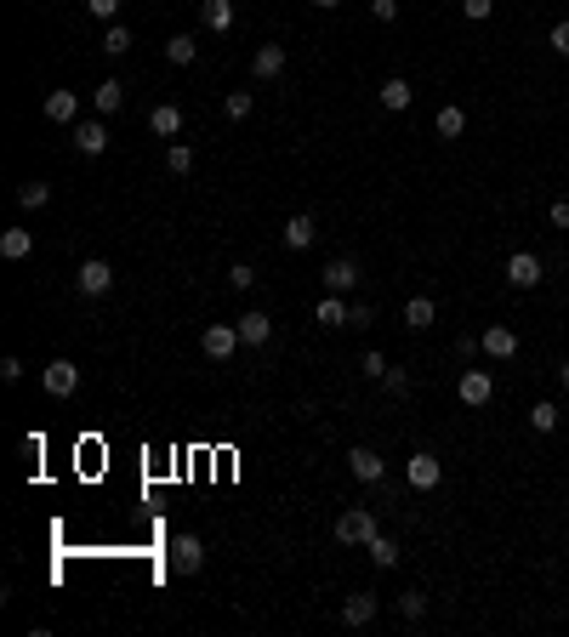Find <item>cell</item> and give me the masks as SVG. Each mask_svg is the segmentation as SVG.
Returning a JSON list of instances; mask_svg holds the SVG:
<instances>
[{
	"mask_svg": "<svg viewBox=\"0 0 569 637\" xmlns=\"http://www.w3.org/2000/svg\"><path fill=\"white\" fill-rule=\"evenodd\" d=\"M376 535H382V529H376V518L365 513V506H353V513L336 518V541H342V546H370Z\"/></svg>",
	"mask_w": 569,
	"mask_h": 637,
	"instance_id": "6da1fadb",
	"label": "cell"
},
{
	"mask_svg": "<svg viewBox=\"0 0 569 637\" xmlns=\"http://www.w3.org/2000/svg\"><path fill=\"white\" fill-rule=\"evenodd\" d=\"M546 279V262L535 257V250H513V257H507V285L513 290H535Z\"/></svg>",
	"mask_w": 569,
	"mask_h": 637,
	"instance_id": "7a4b0ae2",
	"label": "cell"
},
{
	"mask_svg": "<svg viewBox=\"0 0 569 637\" xmlns=\"http://www.w3.org/2000/svg\"><path fill=\"white\" fill-rule=\"evenodd\" d=\"M74 290L80 296H109L114 290V268L103 262V257H86V262H80V273H74Z\"/></svg>",
	"mask_w": 569,
	"mask_h": 637,
	"instance_id": "3957f363",
	"label": "cell"
},
{
	"mask_svg": "<svg viewBox=\"0 0 569 637\" xmlns=\"http://www.w3.org/2000/svg\"><path fill=\"white\" fill-rule=\"evenodd\" d=\"M456 398H461V405H473V410H478V405H490V398H495V376H490V370H478V365H473V370H461Z\"/></svg>",
	"mask_w": 569,
	"mask_h": 637,
	"instance_id": "277c9868",
	"label": "cell"
},
{
	"mask_svg": "<svg viewBox=\"0 0 569 637\" xmlns=\"http://www.w3.org/2000/svg\"><path fill=\"white\" fill-rule=\"evenodd\" d=\"M405 478H410V490H438V478H445V461H438L433 450H416L405 461Z\"/></svg>",
	"mask_w": 569,
	"mask_h": 637,
	"instance_id": "5b68a950",
	"label": "cell"
},
{
	"mask_svg": "<svg viewBox=\"0 0 569 637\" xmlns=\"http://www.w3.org/2000/svg\"><path fill=\"white\" fill-rule=\"evenodd\" d=\"M40 387H46L52 398H69L80 387V365H74V358H52V365L40 370Z\"/></svg>",
	"mask_w": 569,
	"mask_h": 637,
	"instance_id": "8992f818",
	"label": "cell"
},
{
	"mask_svg": "<svg viewBox=\"0 0 569 637\" xmlns=\"http://www.w3.org/2000/svg\"><path fill=\"white\" fill-rule=\"evenodd\" d=\"M172 569H177V575H200V569H205L200 535H188V529H182V535H172Z\"/></svg>",
	"mask_w": 569,
	"mask_h": 637,
	"instance_id": "52a82bcc",
	"label": "cell"
},
{
	"mask_svg": "<svg viewBox=\"0 0 569 637\" xmlns=\"http://www.w3.org/2000/svg\"><path fill=\"white\" fill-rule=\"evenodd\" d=\"M200 348H205V358H217V365H222V358H234L245 342H240V325H211L205 336H200Z\"/></svg>",
	"mask_w": 569,
	"mask_h": 637,
	"instance_id": "ba28073f",
	"label": "cell"
},
{
	"mask_svg": "<svg viewBox=\"0 0 569 637\" xmlns=\"http://www.w3.org/2000/svg\"><path fill=\"white\" fill-rule=\"evenodd\" d=\"M348 473L359 478V484H382L388 478V461L376 456V450H365V444H353V450H348Z\"/></svg>",
	"mask_w": 569,
	"mask_h": 637,
	"instance_id": "9c48e42d",
	"label": "cell"
},
{
	"mask_svg": "<svg viewBox=\"0 0 569 637\" xmlns=\"http://www.w3.org/2000/svg\"><path fill=\"white\" fill-rule=\"evenodd\" d=\"M325 290H336V296H348V290H359V262L353 257H336V262H325Z\"/></svg>",
	"mask_w": 569,
	"mask_h": 637,
	"instance_id": "30bf717a",
	"label": "cell"
},
{
	"mask_svg": "<svg viewBox=\"0 0 569 637\" xmlns=\"http://www.w3.org/2000/svg\"><path fill=\"white\" fill-rule=\"evenodd\" d=\"M478 348H484V358H513L518 353V330L513 325H490L478 336Z\"/></svg>",
	"mask_w": 569,
	"mask_h": 637,
	"instance_id": "8fae6325",
	"label": "cell"
},
{
	"mask_svg": "<svg viewBox=\"0 0 569 637\" xmlns=\"http://www.w3.org/2000/svg\"><path fill=\"white\" fill-rule=\"evenodd\" d=\"M250 74H257V80H280L285 74V46H273V40L257 46V52H250Z\"/></svg>",
	"mask_w": 569,
	"mask_h": 637,
	"instance_id": "7c38bea8",
	"label": "cell"
},
{
	"mask_svg": "<svg viewBox=\"0 0 569 637\" xmlns=\"http://www.w3.org/2000/svg\"><path fill=\"white\" fill-rule=\"evenodd\" d=\"M348 308H353V302H348V296H336V290H325V296H319V308H313V318H319V325H325V330H342V325H348Z\"/></svg>",
	"mask_w": 569,
	"mask_h": 637,
	"instance_id": "4fadbf2b",
	"label": "cell"
},
{
	"mask_svg": "<svg viewBox=\"0 0 569 637\" xmlns=\"http://www.w3.org/2000/svg\"><path fill=\"white\" fill-rule=\"evenodd\" d=\"M74 148H80V154H103V148H109V125H103V120H80L74 125Z\"/></svg>",
	"mask_w": 569,
	"mask_h": 637,
	"instance_id": "5bb4252c",
	"label": "cell"
},
{
	"mask_svg": "<svg viewBox=\"0 0 569 637\" xmlns=\"http://www.w3.org/2000/svg\"><path fill=\"white\" fill-rule=\"evenodd\" d=\"M268 336H273V318H268L262 308L240 318V342H245V348H268Z\"/></svg>",
	"mask_w": 569,
	"mask_h": 637,
	"instance_id": "9a60e30c",
	"label": "cell"
},
{
	"mask_svg": "<svg viewBox=\"0 0 569 637\" xmlns=\"http://www.w3.org/2000/svg\"><path fill=\"white\" fill-rule=\"evenodd\" d=\"M200 24L228 34V29H234V0H200Z\"/></svg>",
	"mask_w": 569,
	"mask_h": 637,
	"instance_id": "2e32d148",
	"label": "cell"
},
{
	"mask_svg": "<svg viewBox=\"0 0 569 637\" xmlns=\"http://www.w3.org/2000/svg\"><path fill=\"white\" fill-rule=\"evenodd\" d=\"M149 132L154 137H177L182 132V109H177V103H154V109H149Z\"/></svg>",
	"mask_w": 569,
	"mask_h": 637,
	"instance_id": "e0dca14e",
	"label": "cell"
},
{
	"mask_svg": "<svg viewBox=\"0 0 569 637\" xmlns=\"http://www.w3.org/2000/svg\"><path fill=\"white\" fill-rule=\"evenodd\" d=\"M376 621V592H353L342 603V626H370Z\"/></svg>",
	"mask_w": 569,
	"mask_h": 637,
	"instance_id": "ac0fdd59",
	"label": "cell"
},
{
	"mask_svg": "<svg viewBox=\"0 0 569 637\" xmlns=\"http://www.w3.org/2000/svg\"><path fill=\"white\" fill-rule=\"evenodd\" d=\"M280 240H285V250H308L313 240H319V228H313V217H290L280 228Z\"/></svg>",
	"mask_w": 569,
	"mask_h": 637,
	"instance_id": "d6986e66",
	"label": "cell"
},
{
	"mask_svg": "<svg viewBox=\"0 0 569 637\" xmlns=\"http://www.w3.org/2000/svg\"><path fill=\"white\" fill-rule=\"evenodd\" d=\"M416 103V92H410V80L405 74H393V80H382V109H393V114H405Z\"/></svg>",
	"mask_w": 569,
	"mask_h": 637,
	"instance_id": "ffe728a7",
	"label": "cell"
},
{
	"mask_svg": "<svg viewBox=\"0 0 569 637\" xmlns=\"http://www.w3.org/2000/svg\"><path fill=\"white\" fill-rule=\"evenodd\" d=\"M29 250H34V233L29 228H6V233H0V257H6V262H24Z\"/></svg>",
	"mask_w": 569,
	"mask_h": 637,
	"instance_id": "44dd1931",
	"label": "cell"
},
{
	"mask_svg": "<svg viewBox=\"0 0 569 637\" xmlns=\"http://www.w3.org/2000/svg\"><path fill=\"white\" fill-rule=\"evenodd\" d=\"M74 114H80V97L74 92H46V120L52 125H69Z\"/></svg>",
	"mask_w": 569,
	"mask_h": 637,
	"instance_id": "7402d4cb",
	"label": "cell"
},
{
	"mask_svg": "<svg viewBox=\"0 0 569 637\" xmlns=\"http://www.w3.org/2000/svg\"><path fill=\"white\" fill-rule=\"evenodd\" d=\"M433 132L445 137V142H456L461 132H467V109H456V103H445V109H438V120H433Z\"/></svg>",
	"mask_w": 569,
	"mask_h": 637,
	"instance_id": "603a6c76",
	"label": "cell"
},
{
	"mask_svg": "<svg viewBox=\"0 0 569 637\" xmlns=\"http://www.w3.org/2000/svg\"><path fill=\"white\" fill-rule=\"evenodd\" d=\"M433 318H438V308H433V296H410V302H405V325H410V330H427V325H433Z\"/></svg>",
	"mask_w": 569,
	"mask_h": 637,
	"instance_id": "cb8c5ba5",
	"label": "cell"
},
{
	"mask_svg": "<svg viewBox=\"0 0 569 637\" xmlns=\"http://www.w3.org/2000/svg\"><path fill=\"white\" fill-rule=\"evenodd\" d=\"M92 103H97V114H120V103H125V86H120V80H103V86L92 92Z\"/></svg>",
	"mask_w": 569,
	"mask_h": 637,
	"instance_id": "d4e9b609",
	"label": "cell"
},
{
	"mask_svg": "<svg viewBox=\"0 0 569 637\" xmlns=\"http://www.w3.org/2000/svg\"><path fill=\"white\" fill-rule=\"evenodd\" d=\"M194 34H172V40H165V63H177V69H188V63H194Z\"/></svg>",
	"mask_w": 569,
	"mask_h": 637,
	"instance_id": "484cf974",
	"label": "cell"
},
{
	"mask_svg": "<svg viewBox=\"0 0 569 637\" xmlns=\"http://www.w3.org/2000/svg\"><path fill=\"white\" fill-rule=\"evenodd\" d=\"M530 427H535V433H558V405H553V398H535Z\"/></svg>",
	"mask_w": 569,
	"mask_h": 637,
	"instance_id": "4316f807",
	"label": "cell"
},
{
	"mask_svg": "<svg viewBox=\"0 0 569 637\" xmlns=\"http://www.w3.org/2000/svg\"><path fill=\"white\" fill-rule=\"evenodd\" d=\"M165 172H172V177H188V172H194V148L172 142V148H165Z\"/></svg>",
	"mask_w": 569,
	"mask_h": 637,
	"instance_id": "83f0119b",
	"label": "cell"
},
{
	"mask_svg": "<svg viewBox=\"0 0 569 637\" xmlns=\"http://www.w3.org/2000/svg\"><path fill=\"white\" fill-rule=\"evenodd\" d=\"M370 564H376V569H398V541L376 535V541H370Z\"/></svg>",
	"mask_w": 569,
	"mask_h": 637,
	"instance_id": "f1b7e54d",
	"label": "cell"
},
{
	"mask_svg": "<svg viewBox=\"0 0 569 637\" xmlns=\"http://www.w3.org/2000/svg\"><path fill=\"white\" fill-rule=\"evenodd\" d=\"M103 52H109V57H125V52H132V29H125V24H109V34H103Z\"/></svg>",
	"mask_w": 569,
	"mask_h": 637,
	"instance_id": "f546056e",
	"label": "cell"
},
{
	"mask_svg": "<svg viewBox=\"0 0 569 637\" xmlns=\"http://www.w3.org/2000/svg\"><path fill=\"white\" fill-rule=\"evenodd\" d=\"M46 200H52V188H46V182H24V188H17V205H24V211H40Z\"/></svg>",
	"mask_w": 569,
	"mask_h": 637,
	"instance_id": "4dcf8cb0",
	"label": "cell"
},
{
	"mask_svg": "<svg viewBox=\"0 0 569 637\" xmlns=\"http://www.w3.org/2000/svg\"><path fill=\"white\" fill-rule=\"evenodd\" d=\"M398 614H405V621H421V614H427V592H398Z\"/></svg>",
	"mask_w": 569,
	"mask_h": 637,
	"instance_id": "1f68e13d",
	"label": "cell"
},
{
	"mask_svg": "<svg viewBox=\"0 0 569 637\" xmlns=\"http://www.w3.org/2000/svg\"><path fill=\"white\" fill-rule=\"evenodd\" d=\"M382 387H388L393 398H405V393H410V370H398V365H388V376H382Z\"/></svg>",
	"mask_w": 569,
	"mask_h": 637,
	"instance_id": "d6a6232c",
	"label": "cell"
},
{
	"mask_svg": "<svg viewBox=\"0 0 569 637\" xmlns=\"http://www.w3.org/2000/svg\"><path fill=\"white\" fill-rule=\"evenodd\" d=\"M228 285H234V290H250V285H257V268H250V262H234V268H228Z\"/></svg>",
	"mask_w": 569,
	"mask_h": 637,
	"instance_id": "836d02e7",
	"label": "cell"
},
{
	"mask_svg": "<svg viewBox=\"0 0 569 637\" xmlns=\"http://www.w3.org/2000/svg\"><path fill=\"white\" fill-rule=\"evenodd\" d=\"M250 103H257L250 92H228V103H222V109H228V120H245V114H250Z\"/></svg>",
	"mask_w": 569,
	"mask_h": 637,
	"instance_id": "e575fe53",
	"label": "cell"
},
{
	"mask_svg": "<svg viewBox=\"0 0 569 637\" xmlns=\"http://www.w3.org/2000/svg\"><path fill=\"white\" fill-rule=\"evenodd\" d=\"M348 325H353V330H370V325H376V308H370V302H353V308H348Z\"/></svg>",
	"mask_w": 569,
	"mask_h": 637,
	"instance_id": "d590c367",
	"label": "cell"
},
{
	"mask_svg": "<svg viewBox=\"0 0 569 637\" xmlns=\"http://www.w3.org/2000/svg\"><path fill=\"white\" fill-rule=\"evenodd\" d=\"M359 370H365L370 381H382V376H388V358H382V353H376V348H370V353L359 358Z\"/></svg>",
	"mask_w": 569,
	"mask_h": 637,
	"instance_id": "8d00e7d4",
	"label": "cell"
},
{
	"mask_svg": "<svg viewBox=\"0 0 569 637\" xmlns=\"http://www.w3.org/2000/svg\"><path fill=\"white\" fill-rule=\"evenodd\" d=\"M370 17L376 24H398V0H370Z\"/></svg>",
	"mask_w": 569,
	"mask_h": 637,
	"instance_id": "74e56055",
	"label": "cell"
},
{
	"mask_svg": "<svg viewBox=\"0 0 569 637\" xmlns=\"http://www.w3.org/2000/svg\"><path fill=\"white\" fill-rule=\"evenodd\" d=\"M546 46H553L558 57H569V17H564V24H553V34H546Z\"/></svg>",
	"mask_w": 569,
	"mask_h": 637,
	"instance_id": "f35d334b",
	"label": "cell"
},
{
	"mask_svg": "<svg viewBox=\"0 0 569 637\" xmlns=\"http://www.w3.org/2000/svg\"><path fill=\"white\" fill-rule=\"evenodd\" d=\"M86 12L103 17V24H114V17H120V0H86Z\"/></svg>",
	"mask_w": 569,
	"mask_h": 637,
	"instance_id": "ab89813d",
	"label": "cell"
},
{
	"mask_svg": "<svg viewBox=\"0 0 569 637\" xmlns=\"http://www.w3.org/2000/svg\"><path fill=\"white\" fill-rule=\"evenodd\" d=\"M490 6H495V0H461V12H467L473 24H484V17H490Z\"/></svg>",
	"mask_w": 569,
	"mask_h": 637,
	"instance_id": "60d3db41",
	"label": "cell"
},
{
	"mask_svg": "<svg viewBox=\"0 0 569 637\" xmlns=\"http://www.w3.org/2000/svg\"><path fill=\"white\" fill-rule=\"evenodd\" d=\"M473 353H484L478 336H456V358H473Z\"/></svg>",
	"mask_w": 569,
	"mask_h": 637,
	"instance_id": "b9f144b4",
	"label": "cell"
},
{
	"mask_svg": "<svg viewBox=\"0 0 569 637\" xmlns=\"http://www.w3.org/2000/svg\"><path fill=\"white\" fill-rule=\"evenodd\" d=\"M0 376H6V381H24V358H0Z\"/></svg>",
	"mask_w": 569,
	"mask_h": 637,
	"instance_id": "7bdbcfd3",
	"label": "cell"
},
{
	"mask_svg": "<svg viewBox=\"0 0 569 637\" xmlns=\"http://www.w3.org/2000/svg\"><path fill=\"white\" fill-rule=\"evenodd\" d=\"M546 217H553V228H569V200H553V211H546Z\"/></svg>",
	"mask_w": 569,
	"mask_h": 637,
	"instance_id": "ee69618b",
	"label": "cell"
},
{
	"mask_svg": "<svg viewBox=\"0 0 569 637\" xmlns=\"http://www.w3.org/2000/svg\"><path fill=\"white\" fill-rule=\"evenodd\" d=\"M558 381H564V387H569V358H564V365H558Z\"/></svg>",
	"mask_w": 569,
	"mask_h": 637,
	"instance_id": "f6af8a7d",
	"label": "cell"
},
{
	"mask_svg": "<svg viewBox=\"0 0 569 637\" xmlns=\"http://www.w3.org/2000/svg\"><path fill=\"white\" fill-rule=\"evenodd\" d=\"M313 6H319V12H330V6H342V0H313Z\"/></svg>",
	"mask_w": 569,
	"mask_h": 637,
	"instance_id": "bcb514c9",
	"label": "cell"
}]
</instances>
